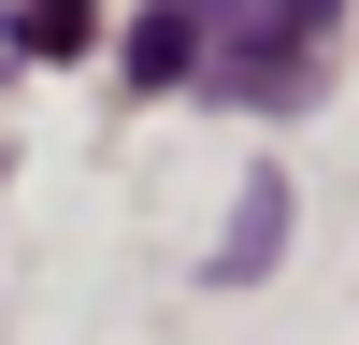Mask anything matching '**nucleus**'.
<instances>
[{"mask_svg":"<svg viewBox=\"0 0 359 345\" xmlns=\"http://www.w3.org/2000/svg\"><path fill=\"white\" fill-rule=\"evenodd\" d=\"M130 72H144V86L201 72V29H187V15H144V29H130Z\"/></svg>","mask_w":359,"mask_h":345,"instance_id":"nucleus-3","label":"nucleus"},{"mask_svg":"<svg viewBox=\"0 0 359 345\" xmlns=\"http://www.w3.org/2000/svg\"><path fill=\"white\" fill-rule=\"evenodd\" d=\"M273 230H287V172H245V201H230V245H216V273L245 288V273H273Z\"/></svg>","mask_w":359,"mask_h":345,"instance_id":"nucleus-2","label":"nucleus"},{"mask_svg":"<svg viewBox=\"0 0 359 345\" xmlns=\"http://www.w3.org/2000/svg\"><path fill=\"white\" fill-rule=\"evenodd\" d=\"M316 58V0H245L230 29H201V86H287Z\"/></svg>","mask_w":359,"mask_h":345,"instance_id":"nucleus-1","label":"nucleus"}]
</instances>
